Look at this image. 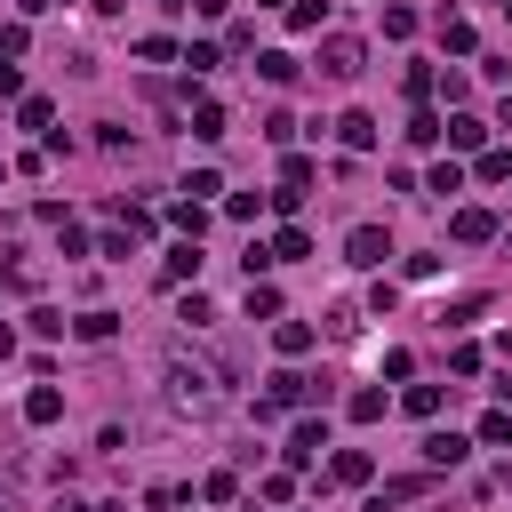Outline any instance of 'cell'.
Instances as JSON below:
<instances>
[{"instance_id":"obj_1","label":"cell","mask_w":512,"mask_h":512,"mask_svg":"<svg viewBox=\"0 0 512 512\" xmlns=\"http://www.w3.org/2000/svg\"><path fill=\"white\" fill-rule=\"evenodd\" d=\"M160 376H168V400H176L184 416H216V408H224V384H216V368H208V360L168 352V368H160Z\"/></svg>"},{"instance_id":"obj_2","label":"cell","mask_w":512,"mask_h":512,"mask_svg":"<svg viewBox=\"0 0 512 512\" xmlns=\"http://www.w3.org/2000/svg\"><path fill=\"white\" fill-rule=\"evenodd\" d=\"M360 64H368V48L352 32H328L320 40V80H360Z\"/></svg>"},{"instance_id":"obj_3","label":"cell","mask_w":512,"mask_h":512,"mask_svg":"<svg viewBox=\"0 0 512 512\" xmlns=\"http://www.w3.org/2000/svg\"><path fill=\"white\" fill-rule=\"evenodd\" d=\"M328 400V384H312V376H296V368H272V392L256 400V416H272V408H296V400Z\"/></svg>"},{"instance_id":"obj_4","label":"cell","mask_w":512,"mask_h":512,"mask_svg":"<svg viewBox=\"0 0 512 512\" xmlns=\"http://www.w3.org/2000/svg\"><path fill=\"white\" fill-rule=\"evenodd\" d=\"M392 256V240H384V224H352V240H344V264H360V272H376Z\"/></svg>"},{"instance_id":"obj_5","label":"cell","mask_w":512,"mask_h":512,"mask_svg":"<svg viewBox=\"0 0 512 512\" xmlns=\"http://www.w3.org/2000/svg\"><path fill=\"white\" fill-rule=\"evenodd\" d=\"M448 232H456L464 248H480V240H496V216H488V208H456V216H448Z\"/></svg>"},{"instance_id":"obj_6","label":"cell","mask_w":512,"mask_h":512,"mask_svg":"<svg viewBox=\"0 0 512 512\" xmlns=\"http://www.w3.org/2000/svg\"><path fill=\"white\" fill-rule=\"evenodd\" d=\"M56 416H64V392L56 384H32L24 392V424H56Z\"/></svg>"},{"instance_id":"obj_7","label":"cell","mask_w":512,"mask_h":512,"mask_svg":"<svg viewBox=\"0 0 512 512\" xmlns=\"http://www.w3.org/2000/svg\"><path fill=\"white\" fill-rule=\"evenodd\" d=\"M320 448H328V424H312V416H304V424L288 432V464H312Z\"/></svg>"},{"instance_id":"obj_8","label":"cell","mask_w":512,"mask_h":512,"mask_svg":"<svg viewBox=\"0 0 512 512\" xmlns=\"http://www.w3.org/2000/svg\"><path fill=\"white\" fill-rule=\"evenodd\" d=\"M336 144H344V152H368V144H376V120H368V112H344V120H336Z\"/></svg>"},{"instance_id":"obj_9","label":"cell","mask_w":512,"mask_h":512,"mask_svg":"<svg viewBox=\"0 0 512 512\" xmlns=\"http://www.w3.org/2000/svg\"><path fill=\"white\" fill-rule=\"evenodd\" d=\"M464 432H424V464H464Z\"/></svg>"},{"instance_id":"obj_10","label":"cell","mask_w":512,"mask_h":512,"mask_svg":"<svg viewBox=\"0 0 512 512\" xmlns=\"http://www.w3.org/2000/svg\"><path fill=\"white\" fill-rule=\"evenodd\" d=\"M328 472H336L344 488H368V472H376V464H368L360 448H336V456H328Z\"/></svg>"},{"instance_id":"obj_11","label":"cell","mask_w":512,"mask_h":512,"mask_svg":"<svg viewBox=\"0 0 512 512\" xmlns=\"http://www.w3.org/2000/svg\"><path fill=\"white\" fill-rule=\"evenodd\" d=\"M448 144H456V152H480V144H488V120L456 112V120H448Z\"/></svg>"},{"instance_id":"obj_12","label":"cell","mask_w":512,"mask_h":512,"mask_svg":"<svg viewBox=\"0 0 512 512\" xmlns=\"http://www.w3.org/2000/svg\"><path fill=\"white\" fill-rule=\"evenodd\" d=\"M256 72H264L272 88H288V80H296V56H288V48H264V56H256Z\"/></svg>"},{"instance_id":"obj_13","label":"cell","mask_w":512,"mask_h":512,"mask_svg":"<svg viewBox=\"0 0 512 512\" xmlns=\"http://www.w3.org/2000/svg\"><path fill=\"white\" fill-rule=\"evenodd\" d=\"M192 136H208V144L224 136V104H216V96H200V104H192Z\"/></svg>"},{"instance_id":"obj_14","label":"cell","mask_w":512,"mask_h":512,"mask_svg":"<svg viewBox=\"0 0 512 512\" xmlns=\"http://www.w3.org/2000/svg\"><path fill=\"white\" fill-rule=\"evenodd\" d=\"M296 256H312V240H304L296 224H280V232H272V264H296Z\"/></svg>"},{"instance_id":"obj_15","label":"cell","mask_w":512,"mask_h":512,"mask_svg":"<svg viewBox=\"0 0 512 512\" xmlns=\"http://www.w3.org/2000/svg\"><path fill=\"white\" fill-rule=\"evenodd\" d=\"M160 272H168V280H192V272H200V240H176V248H168V264H160Z\"/></svg>"},{"instance_id":"obj_16","label":"cell","mask_w":512,"mask_h":512,"mask_svg":"<svg viewBox=\"0 0 512 512\" xmlns=\"http://www.w3.org/2000/svg\"><path fill=\"white\" fill-rule=\"evenodd\" d=\"M248 320H280V288L272 280H248Z\"/></svg>"},{"instance_id":"obj_17","label":"cell","mask_w":512,"mask_h":512,"mask_svg":"<svg viewBox=\"0 0 512 512\" xmlns=\"http://www.w3.org/2000/svg\"><path fill=\"white\" fill-rule=\"evenodd\" d=\"M480 448H512V408H488L480 416Z\"/></svg>"},{"instance_id":"obj_18","label":"cell","mask_w":512,"mask_h":512,"mask_svg":"<svg viewBox=\"0 0 512 512\" xmlns=\"http://www.w3.org/2000/svg\"><path fill=\"white\" fill-rule=\"evenodd\" d=\"M272 344L296 360V352H312V328H304V320H280V328H272Z\"/></svg>"},{"instance_id":"obj_19","label":"cell","mask_w":512,"mask_h":512,"mask_svg":"<svg viewBox=\"0 0 512 512\" xmlns=\"http://www.w3.org/2000/svg\"><path fill=\"white\" fill-rule=\"evenodd\" d=\"M400 408H408V416H440V384H408Z\"/></svg>"},{"instance_id":"obj_20","label":"cell","mask_w":512,"mask_h":512,"mask_svg":"<svg viewBox=\"0 0 512 512\" xmlns=\"http://www.w3.org/2000/svg\"><path fill=\"white\" fill-rule=\"evenodd\" d=\"M384 32L408 40V32H416V8H408V0H384Z\"/></svg>"},{"instance_id":"obj_21","label":"cell","mask_w":512,"mask_h":512,"mask_svg":"<svg viewBox=\"0 0 512 512\" xmlns=\"http://www.w3.org/2000/svg\"><path fill=\"white\" fill-rule=\"evenodd\" d=\"M440 40H448V56H472V24L464 16H440Z\"/></svg>"},{"instance_id":"obj_22","label":"cell","mask_w":512,"mask_h":512,"mask_svg":"<svg viewBox=\"0 0 512 512\" xmlns=\"http://www.w3.org/2000/svg\"><path fill=\"white\" fill-rule=\"evenodd\" d=\"M176 232L200 240V232H208V208H200V200H176Z\"/></svg>"},{"instance_id":"obj_23","label":"cell","mask_w":512,"mask_h":512,"mask_svg":"<svg viewBox=\"0 0 512 512\" xmlns=\"http://www.w3.org/2000/svg\"><path fill=\"white\" fill-rule=\"evenodd\" d=\"M72 336H80V344H104V336H112V312H80Z\"/></svg>"},{"instance_id":"obj_24","label":"cell","mask_w":512,"mask_h":512,"mask_svg":"<svg viewBox=\"0 0 512 512\" xmlns=\"http://www.w3.org/2000/svg\"><path fill=\"white\" fill-rule=\"evenodd\" d=\"M320 16H328L320 0H288V24H296V32H320Z\"/></svg>"},{"instance_id":"obj_25","label":"cell","mask_w":512,"mask_h":512,"mask_svg":"<svg viewBox=\"0 0 512 512\" xmlns=\"http://www.w3.org/2000/svg\"><path fill=\"white\" fill-rule=\"evenodd\" d=\"M440 136H448V120H432V112H416V120H408V144H440Z\"/></svg>"},{"instance_id":"obj_26","label":"cell","mask_w":512,"mask_h":512,"mask_svg":"<svg viewBox=\"0 0 512 512\" xmlns=\"http://www.w3.org/2000/svg\"><path fill=\"white\" fill-rule=\"evenodd\" d=\"M280 184H288V192H304V184H312V160H304V152H288V160H280Z\"/></svg>"},{"instance_id":"obj_27","label":"cell","mask_w":512,"mask_h":512,"mask_svg":"<svg viewBox=\"0 0 512 512\" xmlns=\"http://www.w3.org/2000/svg\"><path fill=\"white\" fill-rule=\"evenodd\" d=\"M24 48H32V32H24V24H0V64H16Z\"/></svg>"},{"instance_id":"obj_28","label":"cell","mask_w":512,"mask_h":512,"mask_svg":"<svg viewBox=\"0 0 512 512\" xmlns=\"http://www.w3.org/2000/svg\"><path fill=\"white\" fill-rule=\"evenodd\" d=\"M136 56H144V64H168V56H176V40H160V32H144V40H136Z\"/></svg>"},{"instance_id":"obj_29","label":"cell","mask_w":512,"mask_h":512,"mask_svg":"<svg viewBox=\"0 0 512 512\" xmlns=\"http://www.w3.org/2000/svg\"><path fill=\"white\" fill-rule=\"evenodd\" d=\"M384 416V392H352V424H376Z\"/></svg>"},{"instance_id":"obj_30","label":"cell","mask_w":512,"mask_h":512,"mask_svg":"<svg viewBox=\"0 0 512 512\" xmlns=\"http://www.w3.org/2000/svg\"><path fill=\"white\" fill-rule=\"evenodd\" d=\"M408 496H424V480H384V496H376V512H384V504H408Z\"/></svg>"},{"instance_id":"obj_31","label":"cell","mask_w":512,"mask_h":512,"mask_svg":"<svg viewBox=\"0 0 512 512\" xmlns=\"http://www.w3.org/2000/svg\"><path fill=\"white\" fill-rule=\"evenodd\" d=\"M0 96H24V72L16 64H0Z\"/></svg>"},{"instance_id":"obj_32","label":"cell","mask_w":512,"mask_h":512,"mask_svg":"<svg viewBox=\"0 0 512 512\" xmlns=\"http://www.w3.org/2000/svg\"><path fill=\"white\" fill-rule=\"evenodd\" d=\"M40 8H48V0H16V16H40Z\"/></svg>"},{"instance_id":"obj_33","label":"cell","mask_w":512,"mask_h":512,"mask_svg":"<svg viewBox=\"0 0 512 512\" xmlns=\"http://www.w3.org/2000/svg\"><path fill=\"white\" fill-rule=\"evenodd\" d=\"M96 8H104V16H112V8H128V0H96Z\"/></svg>"},{"instance_id":"obj_34","label":"cell","mask_w":512,"mask_h":512,"mask_svg":"<svg viewBox=\"0 0 512 512\" xmlns=\"http://www.w3.org/2000/svg\"><path fill=\"white\" fill-rule=\"evenodd\" d=\"M88 512H120V504H88Z\"/></svg>"},{"instance_id":"obj_35","label":"cell","mask_w":512,"mask_h":512,"mask_svg":"<svg viewBox=\"0 0 512 512\" xmlns=\"http://www.w3.org/2000/svg\"><path fill=\"white\" fill-rule=\"evenodd\" d=\"M504 128H512V96H504Z\"/></svg>"},{"instance_id":"obj_36","label":"cell","mask_w":512,"mask_h":512,"mask_svg":"<svg viewBox=\"0 0 512 512\" xmlns=\"http://www.w3.org/2000/svg\"><path fill=\"white\" fill-rule=\"evenodd\" d=\"M160 8H184V0H160Z\"/></svg>"}]
</instances>
